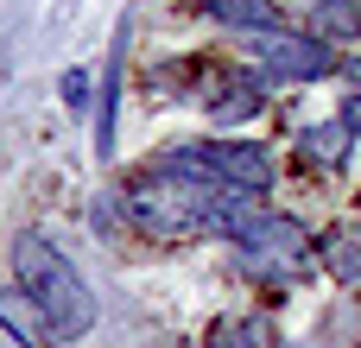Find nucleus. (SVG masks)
I'll list each match as a JSON object with an SVG mask.
<instances>
[{
  "label": "nucleus",
  "instance_id": "2eb2a0df",
  "mask_svg": "<svg viewBox=\"0 0 361 348\" xmlns=\"http://www.w3.org/2000/svg\"><path fill=\"white\" fill-rule=\"evenodd\" d=\"M336 120H343L349 133H361V101H343V114H336Z\"/></svg>",
  "mask_w": 361,
  "mask_h": 348
},
{
  "label": "nucleus",
  "instance_id": "f3484780",
  "mask_svg": "<svg viewBox=\"0 0 361 348\" xmlns=\"http://www.w3.org/2000/svg\"><path fill=\"white\" fill-rule=\"evenodd\" d=\"M355 348H361V342H355Z\"/></svg>",
  "mask_w": 361,
  "mask_h": 348
},
{
  "label": "nucleus",
  "instance_id": "1a4fd4ad",
  "mask_svg": "<svg viewBox=\"0 0 361 348\" xmlns=\"http://www.w3.org/2000/svg\"><path fill=\"white\" fill-rule=\"evenodd\" d=\"M203 6H209L222 25H241V38H247V32H279V25H286L273 0H203Z\"/></svg>",
  "mask_w": 361,
  "mask_h": 348
},
{
  "label": "nucleus",
  "instance_id": "f8f14e48",
  "mask_svg": "<svg viewBox=\"0 0 361 348\" xmlns=\"http://www.w3.org/2000/svg\"><path fill=\"white\" fill-rule=\"evenodd\" d=\"M209 114H216L222 127L254 120V114H260V89H228V95H216V101H209Z\"/></svg>",
  "mask_w": 361,
  "mask_h": 348
},
{
  "label": "nucleus",
  "instance_id": "20e7f679",
  "mask_svg": "<svg viewBox=\"0 0 361 348\" xmlns=\"http://www.w3.org/2000/svg\"><path fill=\"white\" fill-rule=\"evenodd\" d=\"M235 266L254 273V279H298L311 266V235L292 222V216H254L241 235H235Z\"/></svg>",
  "mask_w": 361,
  "mask_h": 348
},
{
  "label": "nucleus",
  "instance_id": "ddd939ff",
  "mask_svg": "<svg viewBox=\"0 0 361 348\" xmlns=\"http://www.w3.org/2000/svg\"><path fill=\"white\" fill-rule=\"evenodd\" d=\"M330 273H336L343 285H361V247H343V241H336V247H330Z\"/></svg>",
  "mask_w": 361,
  "mask_h": 348
},
{
  "label": "nucleus",
  "instance_id": "9d476101",
  "mask_svg": "<svg viewBox=\"0 0 361 348\" xmlns=\"http://www.w3.org/2000/svg\"><path fill=\"white\" fill-rule=\"evenodd\" d=\"M317 38L330 44V38H361V6L355 0H317Z\"/></svg>",
  "mask_w": 361,
  "mask_h": 348
},
{
  "label": "nucleus",
  "instance_id": "f03ea898",
  "mask_svg": "<svg viewBox=\"0 0 361 348\" xmlns=\"http://www.w3.org/2000/svg\"><path fill=\"white\" fill-rule=\"evenodd\" d=\"M13 266H19V285L44 304V317H51L57 336H89V330H95V298H89V285L76 279V266H70L44 235H19V241H13Z\"/></svg>",
  "mask_w": 361,
  "mask_h": 348
},
{
  "label": "nucleus",
  "instance_id": "39448f33",
  "mask_svg": "<svg viewBox=\"0 0 361 348\" xmlns=\"http://www.w3.org/2000/svg\"><path fill=\"white\" fill-rule=\"evenodd\" d=\"M247 51L273 70V76H292V82H311V76H330V70H343V57H336V44H324L317 32H247Z\"/></svg>",
  "mask_w": 361,
  "mask_h": 348
},
{
  "label": "nucleus",
  "instance_id": "423d86ee",
  "mask_svg": "<svg viewBox=\"0 0 361 348\" xmlns=\"http://www.w3.org/2000/svg\"><path fill=\"white\" fill-rule=\"evenodd\" d=\"M0 323L19 336V348H51L57 342V330H51V317H44V304L25 292V285H13V292H0Z\"/></svg>",
  "mask_w": 361,
  "mask_h": 348
},
{
  "label": "nucleus",
  "instance_id": "f257e3e1",
  "mask_svg": "<svg viewBox=\"0 0 361 348\" xmlns=\"http://www.w3.org/2000/svg\"><path fill=\"white\" fill-rule=\"evenodd\" d=\"M260 216L254 197L228 190V184H209V178H190V171H171V165H152L140 184H133V222L152 228V235H171V241H203V235H241L247 222Z\"/></svg>",
  "mask_w": 361,
  "mask_h": 348
},
{
  "label": "nucleus",
  "instance_id": "7ed1b4c3",
  "mask_svg": "<svg viewBox=\"0 0 361 348\" xmlns=\"http://www.w3.org/2000/svg\"><path fill=\"white\" fill-rule=\"evenodd\" d=\"M159 165L209 178V184H228L241 197H267L273 190V152L267 146H241V139H190V146H171Z\"/></svg>",
  "mask_w": 361,
  "mask_h": 348
},
{
  "label": "nucleus",
  "instance_id": "9b49d317",
  "mask_svg": "<svg viewBox=\"0 0 361 348\" xmlns=\"http://www.w3.org/2000/svg\"><path fill=\"white\" fill-rule=\"evenodd\" d=\"M114 101H121V57L108 63V82H102V114H95V152H102V159L114 152Z\"/></svg>",
  "mask_w": 361,
  "mask_h": 348
},
{
  "label": "nucleus",
  "instance_id": "0eeeda50",
  "mask_svg": "<svg viewBox=\"0 0 361 348\" xmlns=\"http://www.w3.org/2000/svg\"><path fill=\"white\" fill-rule=\"evenodd\" d=\"M209 348H279V323L267 311H235L209 323Z\"/></svg>",
  "mask_w": 361,
  "mask_h": 348
},
{
  "label": "nucleus",
  "instance_id": "6e6552de",
  "mask_svg": "<svg viewBox=\"0 0 361 348\" xmlns=\"http://www.w3.org/2000/svg\"><path fill=\"white\" fill-rule=\"evenodd\" d=\"M292 146H298V159H305V165L343 171V165H349V146H355V133H349L343 120H324V127H305Z\"/></svg>",
  "mask_w": 361,
  "mask_h": 348
},
{
  "label": "nucleus",
  "instance_id": "dca6fc26",
  "mask_svg": "<svg viewBox=\"0 0 361 348\" xmlns=\"http://www.w3.org/2000/svg\"><path fill=\"white\" fill-rule=\"evenodd\" d=\"M343 76H349V82L361 89V57H343Z\"/></svg>",
  "mask_w": 361,
  "mask_h": 348
},
{
  "label": "nucleus",
  "instance_id": "4468645a",
  "mask_svg": "<svg viewBox=\"0 0 361 348\" xmlns=\"http://www.w3.org/2000/svg\"><path fill=\"white\" fill-rule=\"evenodd\" d=\"M63 101H70V108L89 101V70H63Z\"/></svg>",
  "mask_w": 361,
  "mask_h": 348
}]
</instances>
